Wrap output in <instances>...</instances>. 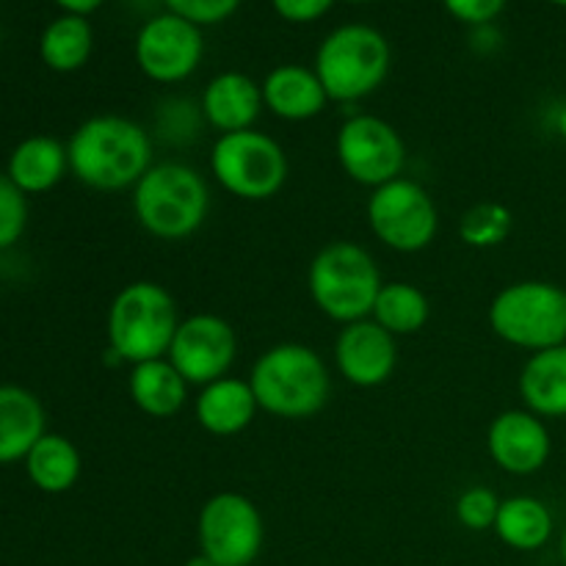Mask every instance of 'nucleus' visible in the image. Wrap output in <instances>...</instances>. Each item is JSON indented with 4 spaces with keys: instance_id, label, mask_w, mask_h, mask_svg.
Instances as JSON below:
<instances>
[{
    "instance_id": "obj_1",
    "label": "nucleus",
    "mask_w": 566,
    "mask_h": 566,
    "mask_svg": "<svg viewBox=\"0 0 566 566\" xmlns=\"http://www.w3.org/2000/svg\"><path fill=\"white\" fill-rule=\"evenodd\" d=\"M70 175L92 191H133L153 166V136L119 114H97L75 127L66 142Z\"/></svg>"
},
{
    "instance_id": "obj_2",
    "label": "nucleus",
    "mask_w": 566,
    "mask_h": 566,
    "mask_svg": "<svg viewBox=\"0 0 566 566\" xmlns=\"http://www.w3.org/2000/svg\"><path fill=\"white\" fill-rule=\"evenodd\" d=\"M249 385L260 412L282 420L315 418L329 403L332 376L324 357L304 343H276L254 359Z\"/></svg>"
},
{
    "instance_id": "obj_3",
    "label": "nucleus",
    "mask_w": 566,
    "mask_h": 566,
    "mask_svg": "<svg viewBox=\"0 0 566 566\" xmlns=\"http://www.w3.org/2000/svg\"><path fill=\"white\" fill-rule=\"evenodd\" d=\"M133 216L158 241H186L197 235L210 213L208 180L193 166L160 160L133 186Z\"/></svg>"
},
{
    "instance_id": "obj_4",
    "label": "nucleus",
    "mask_w": 566,
    "mask_h": 566,
    "mask_svg": "<svg viewBox=\"0 0 566 566\" xmlns=\"http://www.w3.org/2000/svg\"><path fill=\"white\" fill-rule=\"evenodd\" d=\"M180 321L177 298L160 282H130L108 307V352L127 365L166 357Z\"/></svg>"
},
{
    "instance_id": "obj_5",
    "label": "nucleus",
    "mask_w": 566,
    "mask_h": 566,
    "mask_svg": "<svg viewBox=\"0 0 566 566\" xmlns=\"http://www.w3.org/2000/svg\"><path fill=\"white\" fill-rule=\"evenodd\" d=\"M392 50L385 33L365 22H348L324 36L315 53V75L324 83L329 103L352 105L370 97L387 81Z\"/></svg>"
},
{
    "instance_id": "obj_6",
    "label": "nucleus",
    "mask_w": 566,
    "mask_h": 566,
    "mask_svg": "<svg viewBox=\"0 0 566 566\" xmlns=\"http://www.w3.org/2000/svg\"><path fill=\"white\" fill-rule=\"evenodd\" d=\"M381 285L385 280L376 260L368 249L352 241L326 243L307 269L310 298L340 326L370 318Z\"/></svg>"
},
{
    "instance_id": "obj_7",
    "label": "nucleus",
    "mask_w": 566,
    "mask_h": 566,
    "mask_svg": "<svg viewBox=\"0 0 566 566\" xmlns=\"http://www.w3.org/2000/svg\"><path fill=\"white\" fill-rule=\"evenodd\" d=\"M490 329L523 352H545L566 343V287L545 280H520L495 293Z\"/></svg>"
},
{
    "instance_id": "obj_8",
    "label": "nucleus",
    "mask_w": 566,
    "mask_h": 566,
    "mask_svg": "<svg viewBox=\"0 0 566 566\" xmlns=\"http://www.w3.org/2000/svg\"><path fill=\"white\" fill-rule=\"evenodd\" d=\"M287 171L291 166L282 144L254 127L219 136L210 147V175L243 202L274 199L285 188Z\"/></svg>"
},
{
    "instance_id": "obj_9",
    "label": "nucleus",
    "mask_w": 566,
    "mask_h": 566,
    "mask_svg": "<svg viewBox=\"0 0 566 566\" xmlns=\"http://www.w3.org/2000/svg\"><path fill=\"white\" fill-rule=\"evenodd\" d=\"M365 216L376 241L401 254L423 252L440 232V210L434 197L409 177H396L374 188Z\"/></svg>"
},
{
    "instance_id": "obj_10",
    "label": "nucleus",
    "mask_w": 566,
    "mask_h": 566,
    "mask_svg": "<svg viewBox=\"0 0 566 566\" xmlns=\"http://www.w3.org/2000/svg\"><path fill=\"white\" fill-rule=\"evenodd\" d=\"M197 542L219 566H252L263 553V514L241 492H219L199 509Z\"/></svg>"
},
{
    "instance_id": "obj_11",
    "label": "nucleus",
    "mask_w": 566,
    "mask_h": 566,
    "mask_svg": "<svg viewBox=\"0 0 566 566\" xmlns=\"http://www.w3.org/2000/svg\"><path fill=\"white\" fill-rule=\"evenodd\" d=\"M335 155L348 180L370 191L403 177L407 166V144L401 133L374 114H354L343 122L335 138Z\"/></svg>"
},
{
    "instance_id": "obj_12",
    "label": "nucleus",
    "mask_w": 566,
    "mask_h": 566,
    "mask_svg": "<svg viewBox=\"0 0 566 566\" xmlns=\"http://www.w3.org/2000/svg\"><path fill=\"white\" fill-rule=\"evenodd\" d=\"M133 55L144 77L160 86H175L188 81L202 64V28L171 11L155 14L138 28Z\"/></svg>"
},
{
    "instance_id": "obj_13",
    "label": "nucleus",
    "mask_w": 566,
    "mask_h": 566,
    "mask_svg": "<svg viewBox=\"0 0 566 566\" xmlns=\"http://www.w3.org/2000/svg\"><path fill=\"white\" fill-rule=\"evenodd\" d=\"M169 363L191 387H205L230 376L238 357V335L230 321L197 313L180 321L169 348Z\"/></svg>"
},
{
    "instance_id": "obj_14",
    "label": "nucleus",
    "mask_w": 566,
    "mask_h": 566,
    "mask_svg": "<svg viewBox=\"0 0 566 566\" xmlns=\"http://www.w3.org/2000/svg\"><path fill=\"white\" fill-rule=\"evenodd\" d=\"M335 368L359 390L387 385L398 368V337L374 318L346 324L335 340Z\"/></svg>"
},
{
    "instance_id": "obj_15",
    "label": "nucleus",
    "mask_w": 566,
    "mask_h": 566,
    "mask_svg": "<svg viewBox=\"0 0 566 566\" xmlns=\"http://www.w3.org/2000/svg\"><path fill=\"white\" fill-rule=\"evenodd\" d=\"M486 451L497 470L509 475H534L551 462L553 440L545 420L528 409H506L486 429Z\"/></svg>"
},
{
    "instance_id": "obj_16",
    "label": "nucleus",
    "mask_w": 566,
    "mask_h": 566,
    "mask_svg": "<svg viewBox=\"0 0 566 566\" xmlns=\"http://www.w3.org/2000/svg\"><path fill=\"white\" fill-rule=\"evenodd\" d=\"M263 108L265 105L260 83L252 75L238 70H227L210 77L208 86L202 88V97H199L202 122L213 127L219 136L252 130Z\"/></svg>"
},
{
    "instance_id": "obj_17",
    "label": "nucleus",
    "mask_w": 566,
    "mask_h": 566,
    "mask_svg": "<svg viewBox=\"0 0 566 566\" xmlns=\"http://www.w3.org/2000/svg\"><path fill=\"white\" fill-rule=\"evenodd\" d=\"M263 105L282 122H310L324 114L329 94L313 66L280 64L263 77Z\"/></svg>"
},
{
    "instance_id": "obj_18",
    "label": "nucleus",
    "mask_w": 566,
    "mask_h": 566,
    "mask_svg": "<svg viewBox=\"0 0 566 566\" xmlns=\"http://www.w3.org/2000/svg\"><path fill=\"white\" fill-rule=\"evenodd\" d=\"M258 412L260 407L252 385L238 376H224V379L199 387L197 401H193V418L199 429L213 437L243 434L254 423Z\"/></svg>"
},
{
    "instance_id": "obj_19",
    "label": "nucleus",
    "mask_w": 566,
    "mask_h": 566,
    "mask_svg": "<svg viewBox=\"0 0 566 566\" xmlns=\"http://www.w3.org/2000/svg\"><path fill=\"white\" fill-rule=\"evenodd\" d=\"M44 434L48 418L42 401L20 385H0V468L25 462Z\"/></svg>"
},
{
    "instance_id": "obj_20",
    "label": "nucleus",
    "mask_w": 566,
    "mask_h": 566,
    "mask_svg": "<svg viewBox=\"0 0 566 566\" xmlns=\"http://www.w3.org/2000/svg\"><path fill=\"white\" fill-rule=\"evenodd\" d=\"M188 390L191 385L182 379L169 357L130 365V374H127V396L133 407L153 420L175 418L186 407Z\"/></svg>"
},
{
    "instance_id": "obj_21",
    "label": "nucleus",
    "mask_w": 566,
    "mask_h": 566,
    "mask_svg": "<svg viewBox=\"0 0 566 566\" xmlns=\"http://www.w3.org/2000/svg\"><path fill=\"white\" fill-rule=\"evenodd\" d=\"M6 175L25 197L48 193L70 175L66 144L53 136H28L11 149Z\"/></svg>"
},
{
    "instance_id": "obj_22",
    "label": "nucleus",
    "mask_w": 566,
    "mask_h": 566,
    "mask_svg": "<svg viewBox=\"0 0 566 566\" xmlns=\"http://www.w3.org/2000/svg\"><path fill=\"white\" fill-rule=\"evenodd\" d=\"M520 398L542 420L566 418V343L525 359L517 379Z\"/></svg>"
},
{
    "instance_id": "obj_23",
    "label": "nucleus",
    "mask_w": 566,
    "mask_h": 566,
    "mask_svg": "<svg viewBox=\"0 0 566 566\" xmlns=\"http://www.w3.org/2000/svg\"><path fill=\"white\" fill-rule=\"evenodd\" d=\"M553 512L545 501L534 495H514L501 501L495 520V536L517 553H536L551 542Z\"/></svg>"
},
{
    "instance_id": "obj_24",
    "label": "nucleus",
    "mask_w": 566,
    "mask_h": 566,
    "mask_svg": "<svg viewBox=\"0 0 566 566\" xmlns=\"http://www.w3.org/2000/svg\"><path fill=\"white\" fill-rule=\"evenodd\" d=\"M22 464H25L31 484L39 492H44V495H64V492H70L77 484L83 470V459L75 442L64 434H53V431H48L31 448V453H28Z\"/></svg>"
},
{
    "instance_id": "obj_25",
    "label": "nucleus",
    "mask_w": 566,
    "mask_h": 566,
    "mask_svg": "<svg viewBox=\"0 0 566 566\" xmlns=\"http://www.w3.org/2000/svg\"><path fill=\"white\" fill-rule=\"evenodd\" d=\"M94 53V28L88 17L59 14L39 36V59L59 75L83 70Z\"/></svg>"
},
{
    "instance_id": "obj_26",
    "label": "nucleus",
    "mask_w": 566,
    "mask_h": 566,
    "mask_svg": "<svg viewBox=\"0 0 566 566\" xmlns=\"http://www.w3.org/2000/svg\"><path fill=\"white\" fill-rule=\"evenodd\" d=\"M370 318L392 337L418 335L431 318L429 296L412 282H385Z\"/></svg>"
},
{
    "instance_id": "obj_27",
    "label": "nucleus",
    "mask_w": 566,
    "mask_h": 566,
    "mask_svg": "<svg viewBox=\"0 0 566 566\" xmlns=\"http://www.w3.org/2000/svg\"><path fill=\"white\" fill-rule=\"evenodd\" d=\"M514 216L501 202H479L459 219V238L473 249H495L509 241Z\"/></svg>"
},
{
    "instance_id": "obj_28",
    "label": "nucleus",
    "mask_w": 566,
    "mask_h": 566,
    "mask_svg": "<svg viewBox=\"0 0 566 566\" xmlns=\"http://www.w3.org/2000/svg\"><path fill=\"white\" fill-rule=\"evenodd\" d=\"M28 197L11 182L6 171H0V252L11 249L28 227Z\"/></svg>"
},
{
    "instance_id": "obj_29",
    "label": "nucleus",
    "mask_w": 566,
    "mask_h": 566,
    "mask_svg": "<svg viewBox=\"0 0 566 566\" xmlns=\"http://www.w3.org/2000/svg\"><path fill=\"white\" fill-rule=\"evenodd\" d=\"M497 512H501V497L486 486H470L457 501V520L462 528L481 534V531L495 528Z\"/></svg>"
},
{
    "instance_id": "obj_30",
    "label": "nucleus",
    "mask_w": 566,
    "mask_h": 566,
    "mask_svg": "<svg viewBox=\"0 0 566 566\" xmlns=\"http://www.w3.org/2000/svg\"><path fill=\"white\" fill-rule=\"evenodd\" d=\"M243 0H164L166 11L182 17V20L193 22L199 28L219 25L227 22L238 9H241Z\"/></svg>"
},
{
    "instance_id": "obj_31",
    "label": "nucleus",
    "mask_w": 566,
    "mask_h": 566,
    "mask_svg": "<svg viewBox=\"0 0 566 566\" xmlns=\"http://www.w3.org/2000/svg\"><path fill=\"white\" fill-rule=\"evenodd\" d=\"M448 14L470 28H486L503 14L509 0H442Z\"/></svg>"
},
{
    "instance_id": "obj_32",
    "label": "nucleus",
    "mask_w": 566,
    "mask_h": 566,
    "mask_svg": "<svg viewBox=\"0 0 566 566\" xmlns=\"http://www.w3.org/2000/svg\"><path fill=\"white\" fill-rule=\"evenodd\" d=\"M335 3L337 0H271V9L291 25H310V22L324 20L335 9Z\"/></svg>"
},
{
    "instance_id": "obj_33",
    "label": "nucleus",
    "mask_w": 566,
    "mask_h": 566,
    "mask_svg": "<svg viewBox=\"0 0 566 566\" xmlns=\"http://www.w3.org/2000/svg\"><path fill=\"white\" fill-rule=\"evenodd\" d=\"M55 6L61 9V14H77V17H88L105 3V0H53Z\"/></svg>"
},
{
    "instance_id": "obj_34",
    "label": "nucleus",
    "mask_w": 566,
    "mask_h": 566,
    "mask_svg": "<svg viewBox=\"0 0 566 566\" xmlns=\"http://www.w3.org/2000/svg\"><path fill=\"white\" fill-rule=\"evenodd\" d=\"M186 566H219V564H216L213 558L205 556V553H193V556L186 562Z\"/></svg>"
},
{
    "instance_id": "obj_35",
    "label": "nucleus",
    "mask_w": 566,
    "mask_h": 566,
    "mask_svg": "<svg viewBox=\"0 0 566 566\" xmlns=\"http://www.w3.org/2000/svg\"><path fill=\"white\" fill-rule=\"evenodd\" d=\"M556 133L566 142V105H562L556 114Z\"/></svg>"
},
{
    "instance_id": "obj_36",
    "label": "nucleus",
    "mask_w": 566,
    "mask_h": 566,
    "mask_svg": "<svg viewBox=\"0 0 566 566\" xmlns=\"http://www.w3.org/2000/svg\"><path fill=\"white\" fill-rule=\"evenodd\" d=\"M558 553H562V562L566 566V528H564V534H562V542H558Z\"/></svg>"
},
{
    "instance_id": "obj_37",
    "label": "nucleus",
    "mask_w": 566,
    "mask_h": 566,
    "mask_svg": "<svg viewBox=\"0 0 566 566\" xmlns=\"http://www.w3.org/2000/svg\"><path fill=\"white\" fill-rule=\"evenodd\" d=\"M553 6H558V9H566V0H551Z\"/></svg>"
},
{
    "instance_id": "obj_38",
    "label": "nucleus",
    "mask_w": 566,
    "mask_h": 566,
    "mask_svg": "<svg viewBox=\"0 0 566 566\" xmlns=\"http://www.w3.org/2000/svg\"><path fill=\"white\" fill-rule=\"evenodd\" d=\"M348 3H374V0H348Z\"/></svg>"
}]
</instances>
